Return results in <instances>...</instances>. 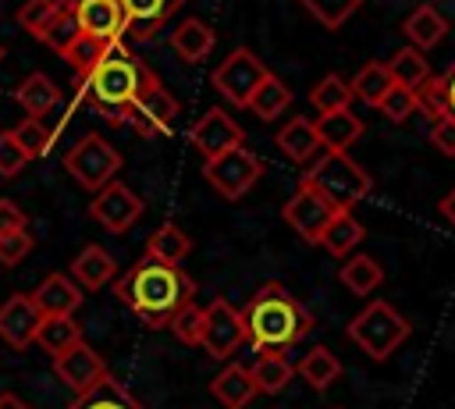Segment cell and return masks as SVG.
I'll return each mask as SVG.
<instances>
[{
  "instance_id": "obj_9",
  "label": "cell",
  "mask_w": 455,
  "mask_h": 409,
  "mask_svg": "<svg viewBox=\"0 0 455 409\" xmlns=\"http://www.w3.org/2000/svg\"><path fill=\"white\" fill-rule=\"evenodd\" d=\"M245 341V327H242V313L235 306H228V299H213L210 306H203V334L199 345L213 356V359H231Z\"/></svg>"
},
{
  "instance_id": "obj_12",
  "label": "cell",
  "mask_w": 455,
  "mask_h": 409,
  "mask_svg": "<svg viewBox=\"0 0 455 409\" xmlns=\"http://www.w3.org/2000/svg\"><path fill=\"white\" fill-rule=\"evenodd\" d=\"M334 213H338V210H334L316 188H309L306 181H299L295 196L284 203V221H288L306 242H316L320 231L327 228V221H331Z\"/></svg>"
},
{
  "instance_id": "obj_17",
  "label": "cell",
  "mask_w": 455,
  "mask_h": 409,
  "mask_svg": "<svg viewBox=\"0 0 455 409\" xmlns=\"http://www.w3.org/2000/svg\"><path fill=\"white\" fill-rule=\"evenodd\" d=\"M78 32L100 43H121L124 39V14L117 0H71Z\"/></svg>"
},
{
  "instance_id": "obj_14",
  "label": "cell",
  "mask_w": 455,
  "mask_h": 409,
  "mask_svg": "<svg viewBox=\"0 0 455 409\" xmlns=\"http://www.w3.org/2000/svg\"><path fill=\"white\" fill-rule=\"evenodd\" d=\"M53 373L60 377V384H68L75 395H82V391H89L92 384H100L107 377V363L100 359V352L92 345L78 341V345H71L68 352H60L53 359Z\"/></svg>"
},
{
  "instance_id": "obj_32",
  "label": "cell",
  "mask_w": 455,
  "mask_h": 409,
  "mask_svg": "<svg viewBox=\"0 0 455 409\" xmlns=\"http://www.w3.org/2000/svg\"><path fill=\"white\" fill-rule=\"evenodd\" d=\"M419 110L430 114V117H451L455 121V64L441 75V78H430L419 92Z\"/></svg>"
},
{
  "instance_id": "obj_22",
  "label": "cell",
  "mask_w": 455,
  "mask_h": 409,
  "mask_svg": "<svg viewBox=\"0 0 455 409\" xmlns=\"http://www.w3.org/2000/svg\"><path fill=\"white\" fill-rule=\"evenodd\" d=\"M210 391L213 398L224 405V409H245L256 395V384L249 377V370L242 363H228L213 381H210Z\"/></svg>"
},
{
  "instance_id": "obj_19",
  "label": "cell",
  "mask_w": 455,
  "mask_h": 409,
  "mask_svg": "<svg viewBox=\"0 0 455 409\" xmlns=\"http://www.w3.org/2000/svg\"><path fill=\"white\" fill-rule=\"evenodd\" d=\"M274 142H277V149H284V156L288 160H295V164H302V167H309L316 156H320V135H316V124L309 121V117H302V114H295L277 135H274Z\"/></svg>"
},
{
  "instance_id": "obj_6",
  "label": "cell",
  "mask_w": 455,
  "mask_h": 409,
  "mask_svg": "<svg viewBox=\"0 0 455 409\" xmlns=\"http://www.w3.org/2000/svg\"><path fill=\"white\" fill-rule=\"evenodd\" d=\"M64 171H68L82 188L100 192V188H103L107 181H114V174L121 171V153H117L103 135L89 132V135H82V139L68 149Z\"/></svg>"
},
{
  "instance_id": "obj_15",
  "label": "cell",
  "mask_w": 455,
  "mask_h": 409,
  "mask_svg": "<svg viewBox=\"0 0 455 409\" xmlns=\"http://www.w3.org/2000/svg\"><path fill=\"white\" fill-rule=\"evenodd\" d=\"M39 324H43V313L32 302V295H25V292H14L0 306V341L11 345V349H18V352L36 341Z\"/></svg>"
},
{
  "instance_id": "obj_38",
  "label": "cell",
  "mask_w": 455,
  "mask_h": 409,
  "mask_svg": "<svg viewBox=\"0 0 455 409\" xmlns=\"http://www.w3.org/2000/svg\"><path fill=\"white\" fill-rule=\"evenodd\" d=\"M309 103L320 110V114H334V110H348L352 103V89L341 75H323L313 89H309Z\"/></svg>"
},
{
  "instance_id": "obj_41",
  "label": "cell",
  "mask_w": 455,
  "mask_h": 409,
  "mask_svg": "<svg viewBox=\"0 0 455 409\" xmlns=\"http://www.w3.org/2000/svg\"><path fill=\"white\" fill-rule=\"evenodd\" d=\"M107 46L110 43H100V39H89V36H78L68 50H64V60L78 71V75H89L92 68H96V60L107 53Z\"/></svg>"
},
{
  "instance_id": "obj_25",
  "label": "cell",
  "mask_w": 455,
  "mask_h": 409,
  "mask_svg": "<svg viewBox=\"0 0 455 409\" xmlns=\"http://www.w3.org/2000/svg\"><path fill=\"white\" fill-rule=\"evenodd\" d=\"M213 43H217L213 28H210L206 21H199V18H185V21L171 32V46H174V53H178L185 64H199V60L213 50Z\"/></svg>"
},
{
  "instance_id": "obj_7",
  "label": "cell",
  "mask_w": 455,
  "mask_h": 409,
  "mask_svg": "<svg viewBox=\"0 0 455 409\" xmlns=\"http://www.w3.org/2000/svg\"><path fill=\"white\" fill-rule=\"evenodd\" d=\"M203 178L224 196V199H242L259 178H263V160L245 149V146H235L213 160L203 164Z\"/></svg>"
},
{
  "instance_id": "obj_37",
  "label": "cell",
  "mask_w": 455,
  "mask_h": 409,
  "mask_svg": "<svg viewBox=\"0 0 455 409\" xmlns=\"http://www.w3.org/2000/svg\"><path fill=\"white\" fill-rule=\"evenodd\" d=\"M341 285L348 292H355V295H370L373 288L384 285V270H380V263L373 256H363L359 253V256H352V260L341 263Z\"/></svg>"
},
{
  "instance_id": "obj_49",
  "label": "cell",
  "mask_w": 455,
  "mask_h": 409,
  "mask_svg": "<svg viewBox=\"0 0 455 409\" xmlns=\"http://www.w3.org/2000/svg\"><path fill=\"white\" fill-rule=\"evenodd\" d=\"M441 217H444V221L455 228V188H451V192L441 199Z\"/></svg>"
},
{
  "instance_id": "obj_16",
  "label": "cell",
  "mask_w": 455,
  "mask_h": 409,
  "mask_svg": "<svg viewBox=\"0 0 455 409\" xmlns=\"http://www.w3.org/2000/svg\"><path fill=\"white\" fill-rule=\"evenodd\" d=\"M185 0H117L121 14H124V36L135 43L153 39L178 11Z\"/></svg>"
},
{
  "instance_id": "obj_13",
  "label": "cell",
  "mask_w": 455,
  "mask_h": 409,
  "mask_svg": "<svg viewBox=\"0 0 455 409\" xmlns=\"http://www.w3.org/2000/svg\"><path fill=\"white\" fill-rule=\"evenodd\" d=\"M192 146L203 153V160H213V156H220V153H228V149H235V146H245V132L238 128L235 117H228L220 107H213V110H206V114L196 121V128H192Z\"/></svg>"
},
{
  "instance_id": "obj_4",
  "label": "cell",
  "mask_w": 455,
  "mask_h": 409,
  "mask_svg": "<svg viewBox=\"0 0 455 409\" xmlns=\"http://www.w3.org/2000/svg\"><path fill=\"white\" fill-rule=\"evenodd\" d=\"M302 181H306L309 188H316L334 210H352V206H355L359 199H366L370 188H373L370 174H366L348 153H331V149H323V153L306 167Z\"/></svg>"
},
{
  "instance_id": "obj_1",
  "label": "cell",
  "mask_w": 455,
  "mask_h": 409,
  "mask_svg": "<svg viewBox=\"0 0 455 409\" xmlns=\"http://www.w3.org/2000/svg\"><path fill=\"white\" fill-rule=\"evenodd\" d=\"M114 295L146 324V327H167L178 309H185L196 299V281L171 263H156L142 256L132 263L117 281Z\"/></svg>"
},
{
  "instance_id": "obj_23",
  "label": "cell",
  "mask_w": 455,
  "mask_h": 409,
  "mask_svg": "<svg viewBox=\"0 0 455 409\" xmlns=\"http://www.w3.org/2000/svg\"><path fill=\"white\" fill-rule=\"evenodd\" d=\"M316 124V135H320V146L331 149V153H348L352 142H359L363 135V121L352 114V110H334V114H320Z\"/></svg>"
},
{
  "instance_id": "obj_20",
  "label": "cell",
  "mask_w": 455,
  "mask_h": 409,
  "mask_svg": "<svg viewBox=\"0 0 455 409\" xmlns=\"http://www.w3.org/2000/svg\"><path fill=\"white\" fill-rule=\"evenodd\" d=\"M114 274H117V263H114V256H110L103 245H92V242H89V245L71 260V277H75L78 288L100 292L103 285L114 281Z\"/></svg>"
},
{
  "instance_id": "obj_3",
  "label": "cell",
  "mask_w": 455,
  "mask_h": 409,
  "mask_svg": "<svg viewBox=\"0 0 455 409\" xmlns=\"http://www.w3.org/2000/svg\"><path fill=\"white\" fill-rule=\"evenodd\" d=\"M153 82H156V75L124 43H110L107 53L96 60V68L89 75H82V92H85V103L92 114H100L114 124H124L132 103Z\"/></svg>"
},
{
  "instance_id": "obj_11",
  "label": "cell",
  "mask_w": 455,
  "mask_h": 409,
  "mask_svg": "<svg viewBox=\"0 0 455 409\" xmlns=\"http://www.w3.org/2000/svg\"><path fill=\"white\" fill-rule=\"evenodd\" d=\"M174 117H178V100L160 85V78L153 82V85H146L142 89V96L132 103V110H128V117H124V124L128 128H135V135H164L171 124H174Z\"/></svg>"
},
{
  "instance_id": "obj_47",
  "label": "cell",
  "mask_w": 455,
  "mask_h": 409,
  "mask_svg": "<svg viewBox=\"0 0 455 409\" xmlns=\"http://www.w3.org/2000/svg\"><path fill=\"white\" fill-rule=\"evenodd\" d=\"M430 142H434L444 156H455V121H451V117H434V124H430Z\"/></svg>"
},
{
  "instance_id": "obj_8",
  "label": "cell",
  "mask_w": 455,
  "mask_h": 409,
  "mask_svg": "<svg viewBox=\"0 0 455 409\" xmlns=\"http://www.w3.org/2000/svg\"><path fill=\"white\" fill-rule=\"evenodd\" d=\"M270 75V68L252 53V50H235L228 53L217 71H213V89L231 103V107H249L252 92L259 89V82Z\"/></svg>"
},
{
  "instance_id": "obj_34",
  "label": "cell",
  "mask_w": 455,
  "mask_h": 409,
  "mask_svg": "<svg viewBox=\"0 0 455 409\" xmlns=\"http://www.w3.org/2000/svg\"><path fill=\"white\" fill-rule=\"evenodd\" d=\"M387 71H391L395 85H402V89H409V92H419V89L434 78L430 68H427V60H423V53L412 50V46H402V50L387 60Z\"/></svg>"
},
{
  "instance_id": "obj_43",
  "label": "cell",
  "mask_w": 455,
  "mask_h": 409,
  "mask_svg": "<svg viewBox=\"0 0 455 409\" xmlns=\"http://www.w3.org/2000/svg\"><path fill=\"white\" fill-rule=\"evenodd\" d=\"M167 327L174 331L178 341H185V345H199V334H203V309H199L196 302H188L185 309L174 313V320H171Z\"/></svg>"
},
{
  "instance_id": "obj_45",
  "label": "cell",
  "mask_w": 455,
  "mask_h": 409,
  "mask_svg": "<svg viewBox=\"0 0 455 409\" xmlns=\"http://www.w3.org/2000/svg\"><path fill=\"white\" fill-rule=\"evenodd\" d=\"M53 11H57V0H25L21 11H18V21H21V28H28L32 36H39Z\"/></svg>"
},
{
  "instance_id": "obj_5",
  "label": "cell",
  "mask_w": 455,
  "mask_h": 409,
  "mask_svg": "<svg viewBox=\"0 0 455 409\" xmlns=\"http://www.w3.org/2000/svg\"><path fill=\"white\" fill-rule=\"evenodd\" d=\"M409 320L384 299L370 302L348 320V338L370 356V359H387L405 338H409Z\"/></svg>"
},
{
  "instance_id": "obj_51",
  "label": "cell",
  "mask_w": 455,
  "mask_h": 409,
  "mask_svg": "<svg viewBox=\"0 0 455 409\" xmlns=\"http://www.w3.org/2000/svg\"><path fill=\"white\" fill-rule=\"evenodd\" d=\"M0 60H4V46H0Z\"/></svg>"
},
{
  "instance_id": "obj_46",
  "label": "cell",
  "mask_w": 455,
  "mask_h": 409,
  "mask_svg": "<svg viewBox=\"0 0 455 409\" xmlns=\"http://www.w3.org/2000/svg\"><path fill=\"white\" fill-rule=\"evenodd\" d=\"M25 164H28V156H25V149L14 142V135H11V132H0V178H14Z\"/></svg>"
},
{
  "instance_id": "obj_44",
  "label": "cell",
  "mask_w": 455,
  "mask_h": 409,
  "mask_svg": "<svg viewBox=\"0 0 455 409\" xmlns=\"http://www.w3.org/2000/svg\"><path fill=\"white\" fill-rule=\"evenodd\" d=\"M36 249V238L28 231H11V235H0V263L4 267H14L21 263L28 253Z\"/></svg>"
},
{
  "instance_id": "obj_28",
  "label": "cell",
  "mask_w": 455,
  "mask_h": 409,
  "mask_svg": "<svg viewBox=\"0 0 455 409\" xmlns=\"http://www.w3.org/2000/svg\"><path fill=\"white\" fill-rule=\"evenodd\" d=\"M295 373L309 384V388H316V391H327L338 377H341V359L327 349V345H313L302 359H299V366H295Z\"/></svg>"
},
{
  "instance_id": "obj_36",
  "label": "cell",
  "mask_w": 455,
  "mask_h": 409,
  "mask_svg": "<svg viewBox=\"0 0 455 409\" xmlns=\"http://www.w3.org/2000/svg\"><path fill=\"white\" fill-rule=\"evenodd\" d=\"M291 103V89L277 78V75H267L263 82H259V89L252 92V100H249V110L259 117V121H274V117H281L284 114V107Z\"/></svg>"
},
{
  "instance_id": "obj_29",
  "label": "cell",
  "mask_w": 455,
  "mask_h": 409,
  "mask_svg": "<svg viewBox=\"0 0 455 409\" xmlns=\"http://www.w3.org/2000/svg\"><path fill=\"white\" fill-rule=\"evenodd\" d=\"M359 242H363V224L352 217V210H338V213L327 221V228L320 231V238H316V245H323L331 256H345V253H352Z\"/></svg>"
},
{
  "instance_id": "obj_26",
  "label": "cell",
  "mask_w": 455,
  "mask_h": 409,
  "mask_svg": "<svg viewBox=\"0 0 455 409\" xmlns=\"http://www.w3.org/2000/svg\"><path fill=\"white\" fill-rule=\"evenodd\" d=\"M249 377H252L256 391H263V395H281V391L291 384L295 366H291V359H288L284 352H256V363H252Z\"/></svg>"
},
{
  "instance_id": "obj_10",
  "label": "cell",
  "mask_w": 455,
  "mask_h": 409,
  "mask_svg": "<svg viewBox=\"0 0 455 409\" xmlns=\"http://www.w3.org/2000/svg\"><path fill=\"white\" fill-rule=\"evenodd\" d=\"M89 217L100 221L107 231L121 235V231H128V228L142 217V199H139L124 181H107V185L92 196Z\"/></svg>"
},
{
  "instance_id": "obj_21",
  "label": "cell",
  "mask_w": 455,
  "mask_h": 409,
  "mask_svg": "<svg viewBox=\"0 0 455 409\" xmlns=\"http://www.w3.org/2000/svg\"><path fill=\"white\" fill-rule=\"evenodd\" d=\"M14 100H18V107H25L28 117H46L50 110H57L60 89H57V82L46 78L43 71H32V75H25V78L18 82Z\"/></svg>"
},
{
  "instance_id": "obj_24",
  "label": "cell",
  "mask_w": 455,
  "mask_h": 409,
  "mask_svg": "<svg viewBox=\"0 0 455 409\" xmlns=\"http://www.w3.org/2000/svg\"><path fill=\"white\" fill-rule=\"evenodd\" d=\"M68 409H146V405H142L121 381H114V377L107 373L100 384H92L89 391L75 395V402H71Z\"/></svg>"
},
{
  "instance_id": "obj_35",
  "label": "cell",
  "mask_w": 455,
  "mask_h": 409,
  "mask_svg": "<svg viewBox=\"0 0 455 409\" xmlns=\"http://www.w3.org/2000/svg\"><path fill=\"white\" fill-rule=\"evenodd\" d=\"M395 85V78H391V71H387V64L384 60H370V64H363L359 68V75L348 82V89H352V96L355 100H363V103H370V107H377L384 96H387V89Z\"/></svg>"
},
{
  "instance_id": "obj_30",
  "label": "cell",
  "mask_w": 455,
  "mask_h": 409,
  "mask_svg": "<svg viewBox=\"0 0 455 409\" xmlns=\"http://www.w3.org/2000/svg\"><path fill=\"white\" fill-rule=\"evenodd\" d=\"M188 249H192V242H188V235L178 228V224H160L153 235H149V242H146V256L149 260H156V263H171V267H181V260L188 256Z\"/></svg>"
},
{
  "instance_id": "obj_39",
  "label": "cell",
  "mask_w": 455,
  "mask_h": 409,
  "mask_svg": "<svg viewBox=\"0 0 455 409\" xmlns=\"http://www.w3.org/2000/svg\"><path fill=\"white\" fill-rule=\"evenodd\" d=\"M299 4H302L323 28H341L366 0H299Z\"/></svg>"
},
{
  "instance_id": "obj_50",
  "label": "cell",
  "mask_w": 455,
  "mask_h": 409,
  "mask_svg": "<svg viewBox=\"0 0 455 409\" xmlns=\"http://www.w3.org/2000/svg\"><path fill=\"white\" fill-rule=\"evenodd\" d=\"M0 409H28L18 395H0Z\"/></svg>"
},
{
  "instance_id": "obj_31",
  "label": "cell",
  "mask_w": 455,
  "mask_h": 409,
  "mask_svg": "<svg viewBox=\"0 0 455 409\" xmlns=\"http://www.w3.org/2000/svg\"><path fill=\"white\" fill-rule=\"evenodd\" d=\"M78 341H82V327L75 324V317H43V324H39L32 345H39L46 356L57 359L60 352H68V349L78 345Z\"/></svg>"
},
{
  "instance_id": "obj_33",
  "label": "cell",
  "mask_w": 455,
  "mask_h": 409,
  "mask_svg": "<svg viewBox=\"0 0 455 409\" xmlns=\"http://www.w3.org/2000/svg\"><path fill=\"white\" fill-rule=\"evenodd\" d=\"M82 32H78V21H75V7H71V0H57V11L50 14V21L43 25V32L36 36V39H43L57 57H64V50L78 39Z\"/></svg>"
},
{
  "instance_id": "obj_2",
  "label": "cell",
  "mask_w": 455,
  "mask_h": 409,
  "mask_svg": "<svg viewBox=\"0 0 455 409\" xmlns=\"http://www.w3.org/2000/svg\"><path fill=\"white\" fill-rule=\"evenodd\" d=\"M238 313L256 352H288L313 331V313L277 281H267Z\"/></svg>"
},
{
  "instance_id": "obj_18",
  "label": "cell",
  "mask_w": 455,
  "mask_h": 409,
  "mask_svg": "<svg viewBox=\"0 0 455 409\" xmlns=\"http://www.w3.org/2000/svg\"><path fill=\"white\" fill-rule=\"evenodd\" d=\"M43 317H71L82 306V288L68 274H46L36 292H28Z\"/></svg>"
},
{
  "instance_id": "obj_40",
  "label": "cell",
  "mask_w": 455,
  "mask_h": 409,
  "mask_svg": "<svg viewBox=\"0 0 455 409\" xmlns=\"http://www.w3.org/2000/svg\"><path fill=\"white\" fill-rule=\"evenodd\" d=\"M11 135H14V142L25 149L28 160H32V156H43V153L50 149V142H53V128H50L43 117H25Z\"/></svg>"
},
{
  "instance_id": "obj_27",
  "label": "cell",
  "mask_w": 455,
  "mask_h": 409,
  "mask_svg": "<svg viewBox=\"0 0 455 409\" xmlns=\"http://www.w3.org/2000/svg\"><path fill=\"white\" fill-rule=\"evenodd\" d=\"M405 39L412 43V50H419V46H437L444 36H448V18L434 7V4H419L409 18H405Z\"/></svg>"
},
{
  "instance_id": "obj_48",
  "label": "cell",
  "mask_w": 455,
  "mask_h": 409,
  "mask_svg": "<svg viewBox=\"0 0 455 409\" xmlns=\"http://www.w3.org/2000/svg\"><path fill=\"white\" fill-rule=\"evenodd\" d=\"M28 217L25 210L14 203V199H0V235H11V231H25Z\"/></svg>"
},
{
  "instance_id": "obj_42",
  "label": "cell",
  "mask_w": 455,
  "mask_h": 409,
  "mask_svg": "<svg viewBox=\"0 0 455 409\" xmlns=\"http://www.w3.org/2000/svg\"><path fill=\"white\" fill-rule=\"evenodd\" d=\"M377 107L384 110V117H387V121L402 124V121H409V117L419 110V100H416V92H409V89H402V85H391V89H387V96H384Z\"/></svg>"
}]
</instances>
